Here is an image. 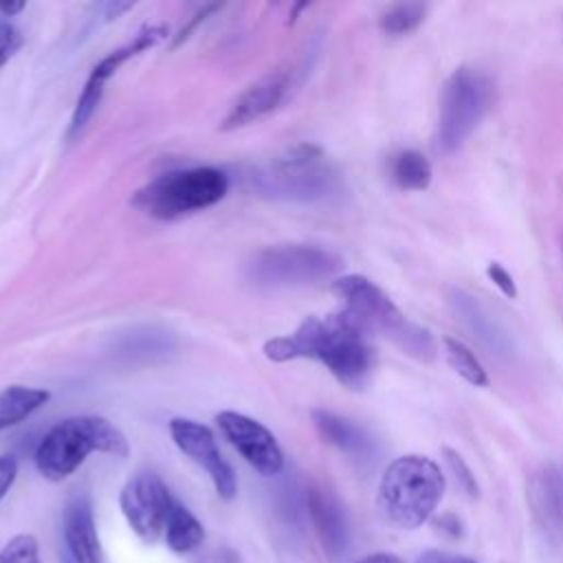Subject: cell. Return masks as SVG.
I'll return each instance as SVG.
<instances>
[{"label":"cell","instance_id":"obj_1","mask_svg":"<svg viewBox=\"0 0 563 563\" xmlns=\"http://www.w3.org/2000/svg\"><path fill=\"white\" fill-rule=\"evenodd\" d=\"M369 334L345 312L328 317H308L286 336L264 343L268 361L284 363L292 358H314L347 389H361L369 380L374 367V350Z\"/></svg>","mask_w":563,"mask_h":563},{"label":"cell","instance_id":"obj_2","mask_svg":"<svg viewBox=\"0 0 563 563\" xmlns=\"http://www.w3.org/2000/svg\"><path fill=\"white\" fill-rule=\"evenodd\" d=\"M444 486V473L431 457L409 453L389 462L376 501L391 526L416 530L435 515Z\"/></svg>","mask_w":563,"mask_h":563},{"label":"cell","instance_id":"obj_3","mask_svg":"<svg viewBox=\"0 0 563 563\" xmlns=\"http://www.w3.org/2000/svg\"><path fill=\"white\" fill-rule=\"evenodd\" d=\"M334 295L343 301V308L367 334L378 332L394 341L405 354L429 363L438 354L435 339L418 323H411L398 306L363 275H345L332 284Z\"/></svg>","mask_w":563,"mask_h":563},{"label":"cell","instance_id":"obj_4","mask_svg":"<svg viewBox=\"0 0 563 563\" xmlns=\"http://www.w3.org/2000/svg\"><path fill=\"white\" fill-rule=\"evenodd\" d=\"M95 451L125 457L130 446L125 435L101 416L66 418L40 440L35 449V466L42 477L62 482Z\"/></svg>","mask_w":563,"mask_h":563},{"label":"cell","instance_id":"obj_5","mask_svg":"<svg viewBox=\"0 0 563 563\" xmlns=\"http://www.w3.org/2000/svg\"><path fill=\"white\" fill-rule=\"evenodd\" d=\"M493 81L479 68L460 66L446 77L433 134L435 154L451 156L464 145L493 106Z\"/></svg>","mask_w":563,"mask_h":563},{"label":"cell","instance_id":"obj_6","mask_svg":"<svg viewBox=\"0 0 563 563\" xmlns=\"http://www.w3.org/2000/svg\"><path fill=\"white\" fill-rule=\"evenodd\" d=\"M227 189L229 178L222 169L194 167L154 178L136 191L132 202L154 218L174 220L220 202Z\"/></svg>","mask_w":563,"mask_h":563},{"label":"cell","instance_id":"obj_7","mask_svg":"<svg viewBox=\"0 0 563 563\" xmlns=\"http://www.w3.org/2000/svg\"><path fill=\"white\" fill-rule=\"evenodd\" d=\"M341 257L310 244H279L260 251L249 264V277L260 286H299L332 277Z\"/></svg>","mask_w":563,"mask_h":563},{"label":"cell","instance_id":"obj_8","mask_svg":"<svg viewBox=\"0 0 563 563\" xmlns=\"http://www.w3.org/2000/svg\"><path fill=\"white\" fill-rule=\"evenodd\" d=\"M174 501L176 497L152 471H143L130 477L119 495V506L128 526L145 543H154L165 532Z\"/></svg>","mask_w":563,"mask_h":563},{"label":"cell","instance_id":"obj_9","mask_svg":"<svg viewBox=\"0 0 563 563\" xmlns=\"http://www.w3.org/2000/svg\"><path fill=\"white\" fill-rule=\"evenodd\" d=\"M169 435L174 444L211 477L220 499L231 501L238 495V477L231 464L222 457L209 427L189 418H174L169 420Z\"/></svg>","mask_w":563,"mask_h":563},{"label":"cell","instance_id":"obj_10","mask_svg":"<svg viewBox=\"0 0 563 563\" xmlns=\"http://www.w3.org/2000/svg\"><path fill=\"white\" fill-rule=\"evenodd\" d=\"M216 422L222 435L238 449V453L264 477H273L284 468V453L277 444L275 435L257 420L235 413L222 411L216 416Z\"/></svg>","mask_w":563,"mask_h":563},{"label":"cell","instance_id":"obj_11","mask_svg":"<svg viewBox=\"0 0 563 563\" xmlns=\"http://www.w3.org/2000/svg\"><path fill=\"white\" fill-rule=\"evenodd\" d=\"M449 303H451L455 317L460 319V323L490 354H495L499 358H508L515 352L510 332L495 319V314L477 297H473L466 290L453 288L449 295Z\"/></svg>","mask_w":563,"mask_h":563},{"label":"cell","instance_id":"obj_12","mask_svg":"<svg viewBox=\"0 0 563 563\" xmlns=\"http://www.w3.org/2000/svg\"><path fill=\"white\" fill-rule=\"evenodd\" d=\"M306 506L323 552L332 559H339L350 543L347 515L341 501L328 488L312 486L306 495Z\"/></svg>","mask_w":563,"mask_h":563},{"label":"cell","instance_id":"obj_13","mask_svg":"<svg viewBox=\"0 0 563 563\" xmlns=\"http://www.w3.org/2000/svg\"><path fill=\"white\" fill-rule=\"evenodd\" d=\"M62 532L66 554L75 563H106V554L92 517V504L86 495H77L66 504Z\"/></svg>","mask_w":563,"mask_h":563},{"label":"cell","instance_id":"obj_14","mask_svg":"<svg viewBox=\"0 0 563 563\" xmlns=\"http://www.w3.org/2000/svg\"><path fill=\"white\" fill-rule=\"evenodd\" d=\"M284 90H286V75L275 73V75L262 77L238 97V101L233 103L231 112L222 123V130H235L264 117L279 103Z\"/></svg>","mask_w":563,"mask_h":563},{"label":"cell","instance_id":"obj_15","mask_svg":"<svg viewBox=\"0 0 563 563\" xmlns=\"http://www.w3.org/2000/svg\"><path fill=\"white\" fill-rule=\"evenodd\" d=\"M530 506L543 530L559 539L563 537V486L561 477L552 466L541 468L530 479Z\"/></svg>","mask_w":563,"mask_h":563},{"label":"cell","instance_id":"obj_16","mask_svg":"<svg viewBox=\"0 0 563 563\" xmlns=\"http://www.w3.org/2000/svg\"><path fill=\"white\" fill-rule=\"evenodd\" d=\"M312 422L319 431V435L336 446L339 451L347 453L354 460H369L374 455V440L352 420L341 418L332 411L325 409H314L312 411Z\"/></svg>","mask_w":563,"mask_h":563},{"label":"cell","instance_id":"obj_17","mask_svg":"<svg viewBox=\"0 0 563 563\" xmlns=\"http://www.w3.org/2000/svg\"><path fill=\"white\" fill-rule=\"evenodd\" d=\"M163 537L172 552L187 554L194 552L205 541V528L198 521V517L176 499L169 510Z\"/></svg>","mask_w":563,"mask_h":563},{"label":"cell","instance_id":"obj_18","mask_svg":"<svg viewBox=\"0 0 563 563\" xmlns=\"http://www.w3.org/2000/svg\"><path fill=\"white\" fill-rule=\"evenodd\" d=\"M48 398H51V394L46 389L24 387V385L7 387L0 394V431L22 422L24 418H29Z\"/></svg>","mask_w":563,"mask_h":563},{"label":"cell","instance_id":"obj_19","mask_svg":"<svg viewBox=\"0 0 563 563\" xmlns=\"http://www.w3.org/2000/svg\"><path fill=\"white\" fill-rule=\"evenodd\" d=\"M391 180L407 191H424L431 185V163L418 150H400L389 163Z\"/></svg>","mask_w":563,"mask_h":563},{"label":"cell","instance_id":"obj_20","mask_svg":"<svg viewBox=\"0 0 563 563\" xmlns=\"http://www.w3.org/2000/svg\"><path fill=\"white\" fill-rule=\"evenodd\" d=\"M444 354L449 365L471 385L475 387H486L488 385V374L484 369V365L479 363V358L475 356V352L462 343L455 336H444Z\"/></svg>","mask_w":563,"mask_h":563},{"label":"cell","instance_id":"obj_21","mask_svg":"<svg viewBox=\"0 0 563 563\" xmlns=\"http://www.w3.org/2000/svg\"><path fill=\"white\" fill-rule=\"evenodd\" d=\"M427 15V4L422 2H398L387 7L380 18H378V26L387 33V35H405L411 33L420 26V22Z\"/></svg>","mask_w":563,"mask_h":563},{"label":"cell","instance_id":"obj_22","mask_svg":"<svg viewBox=\"0 0 563 563\" xmlns=\"http://www.w3.org/2000/svg\"><path fill=\"white\" fill-rule=\"evenodd\" d=\"M101 95H103V84H97V81L88 79L79 99H77V106H75V112H73V119H70V128H68V139H75L84 130V125L90 121L92 112L97 110V106L101 101Z\"/></svg>","mask_w":563,"mask_h":563},{"label":"cell","instance_id":"obj_23","mask_svg":"<svg viewBox=\"0 0 563 563\" xmlns=\"http://www.w3.org/2000/svg\"><path fill=\"white\" fill-rule=\"evenodd\" d=\"M0 563H40V545L33 534H15L0 550Z\"/></svg>","mask_w":563,"mask_h":563},{"label":"cell","instance_id":"obj_24","mask_svg":"<svg viewBox=\"0 0 563 563\" xmlns=\"http://www.w3.org/2000/svg\"><path fill=\"white\" fill-rule=\"evenodd\" d=\"M442 455H444V462H446L449 471L453 473L457 486H460L468 497H479L477 479H475L471 466L464 462V457H462L455 449H451V446H444V449H442Z\"/></svg>","mask_w":563,"mask_h":563},{"label":"cell","instance_id":"obj_25","mask_svg":"<svg viewBox=\"0 0 563 563\" xmlns=\"http://www.w3.org/2000/svg\"><path fill=\"white\" fill-rule=\"evenodd\" d=\"M486 275H488V279L506 295V297H517V286H515V279H512V275L499 264V262H490L488 266H486Z\"/></svg>","mask_w":563,"mask_h":563},{"label":"cell","instance_id":"obj_26","mask_svg":"<svg viewBox=\"0 0 563 563\" xmlns=\"http://www.w3.org/2000/svg\"><path fill=\"white\" fill-rule=\"evenodd\" d=\"M20 44H22L20 31L13 24L2 22L0 24V66L20 48Z\"/></svg>","mask_w":563,"mask_h":563},{"label":"cell","instance_id":"obj_27","mask_svg":"<svg viewBox=\"0 0 563 563\" xmlns=\"http://www.w3.org/2000/svg\"><path fill=\"white\" fill-rule=\"evenodd\" d=\"M15 475H18V460L11 453L0 455V501L4 499L9 488L13 486Z\"/></svg>","mask_w":563,"mask_h":563},{"label":"cell","instance_id":"obj_28","mask_svg":"<svg viewBox=\"0 0 563 563\" xmlns=\"http://www.w3.org/2000/svg\"><path fill=\"white\" fill-rule=\"evenodd\" d=\"M435 528H438L440 532L449 534V537H462V532H464L460 517H455V515H451V512L435 517Z\"/></svg>","mask_w":563,"mask_h":563},{"label":"cell","instance_id":"obj_29","mask_svg":"<svg viewBox=\"0 0 563 563\" xmlns=\"http://www.w3.org/2000/svg\"><path fill=\"white\" fill-rule=\"evenodd\" d=\"M354 563H405L400 556L391 554V552H374V554H367Z\"/></svg>","mask_w":563,"mask_h":563},{"label":"cell","instance_id":"obj_30","mask_svg":"<svg viewBox=\"0 0 563 563\" xmlns=\"http://www.w3.org/2000/svg\"><path fill=\"white\" fill-rule=\"evenodd\" d=\"M416 563H451V556H446L444 552H438V550H427L416 559Z\"/></svg>","mask_w":563,"mask_h":563},{"label":"cell","instance_id":"obj_31","mask_svg":"<svg viewBox=\"0 0 563 563\" xmlns=\"http://www.w3.org/2000/svg\"><path fill=\"white\" fill-rule=\"evenodd\" d=\"M24 9V2H0V13L4 18H11Z\"/></svg>","mask_w":563,"mask_h":563},{"label":"cell","instance_id":"obj_32","mask_svg":"<svg viewBox=\"0 0 563 563\" xmlns=\"http://www.w3.org/2000/svg\"><path fill=\"white\" fill-rule=\"evenodd\" d=\"M451 563H477V561H473L468 556H451Z\"/></svg>","mask_w":563,"mask_h":563},{"label":"cell","instance_id":"obj_33","mask_svg":"<svg viewBox=\"0 0 563 563\" xmlns=\"http://www.w3.org/2000/svg\"><path fill=\"white\" fill-rule=\"evenodd\" d=\"M62 563H75V561H73L68 554H64V556H62Z\"/></svg>","mask_w":563,"mask_h":563}]
</instances>
